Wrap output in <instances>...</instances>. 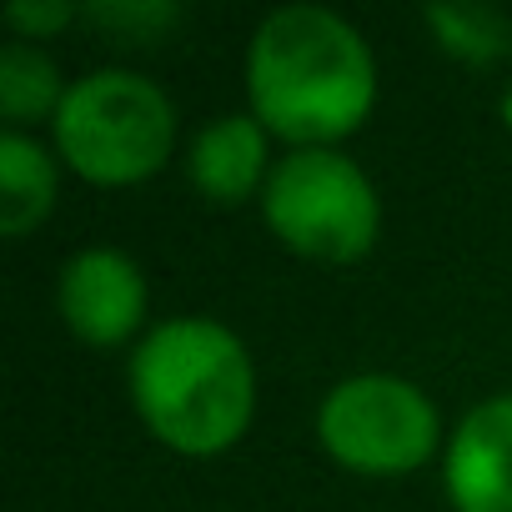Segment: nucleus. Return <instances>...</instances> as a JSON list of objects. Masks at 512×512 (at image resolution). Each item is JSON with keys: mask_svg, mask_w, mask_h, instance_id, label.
<instances>
[{"mask_svg": "<svg viewBox=\"0 0 512 512\" xmlns=\"http://www.w3.org/2000/svg\"><path fill=\"white\" fill-rule=\"evenodd\" d=\"M251 116L297 146L357 131L377 101V61L352 21L327 6H282L246 46Z\"/></svg>", "mask_w": 512, "mask_h": 512, "instance_id": "nucleus-1", "label": "nucleus"}, {"mask_svg": "<svg viewBox=\"0 0 512 512\" xmlns=\"http://www.w3.org/2000/svg\"><path fill=\"white\" fill-rule=\"evenodd\" d=\"M141 422L186 457L231 447L256 407V377L241 337L216 317L156 322L126 362Z\"/></svg>", "mask_w": 512, "mask_h": 512, "instance_id": "nucleus-2", "label": "nucleus"}, {"mask_svg": "<svg viewBox=\"0 0 512 512\" xmlns=\"http://www.w3.org/2000/svg\"><path fill=\"white\" fill-rule=\"evenodd\" d=\"M176 141V111L166 91L136 71L106 66L66 86L56 111V146L61 156L101 186L151 176Z\"/></svg>", "mask_w": 512, "mask_h": 512, "instance_id": "nucleus-3", "label": "nucleus"}, {"mask_svg": "<svg viewBox=\"0 0 512 512\" xmlns=\"http://www.w3.org/2000/svg\"><path fill=\"white\" fill-rule=\"evenodd\" d=\"M267 226L302 256L317 262H357L377 241V186L367 171L332 151V146H297L292 156L272 161L262 186Z\"/></svg>", "mask_w": 512, "mask_h": 512, "instance_id": "nucleus-4", "label": "nucleus"}, {"mask_svg": "<svg viewBox=\"0 0 512 512\" xmlns=\"http://www.w3.org/2000/svg\"><path fill=\"white\" fill-rule=\"evenodd\" d=\"M317 437L342 467L392 477V472L422 467L437 452L442 427L422 387L392 372H362V377L337 382L322 397Z\"/></svg>", "mask_w": 512, "mask_h": 512, "instance_id": "nucleus-5", "label": "nucleus"}, {"mask_svg": "<svg viewBox=\"0 0 512 512\" xmlns=\"http://www.w3.org/2000/svg\"><path fill=\"white\" fill-rule=\"evenodd\" d=\"M56 302L66 327L91 342V347H116L121 337H131L146 317V277L116 246H86L71 251L61 282H56Z\"/></svg>", "mask_w": 512, "mask_h": 512, "instance_id": "nucleus-6", "label": "nucleus"}, {"mask_svg": "<svg viewBox=\"0 0 512 512\" xmlns=\"http://www.w3.org/2000/svg\"><path fill=\"white\" fill-rule=\"evenodd\" d=\"M442 482L457 512H512V392L477 402L457 422Z\"/></svg>", "mask_w": 512, "mask_h": 512, "instance_id": "nucleus-7", "label": "nucleus"}, {"mask_svg": "<svg viewBox=\"0 0 512 512\" xmlns=\"http://www.w3.org/2000/svg\"><path fill=\"white\" fill-rule=\"evenodd\" d=\"M186 171H191L196 191L221 201V206L251 196L272 176V166H267V126L256 116H216L211 126L196 131V141L186 151Z\"/></svg>", "mask_w": 512, "mask_h": 512, "instance_id": "nucleus-8", "label": "nucleus"}, {"mask_svg": "<svg viewBox=\"0 0 512 512\" xmlns=\"http://www.w3.org/2000/svg\"><path fill=\"white\" fill-rule=\"evenodd\" d=\"M51 206H56V161H51V151L26 131H6L0 136V231L26 236L31 226L46 221Z\"/></svg>", "mask_w": 512, "mask_h": 512, "instance_id": "nucleus-9", "label": "nucleus"}, {"mask_svg": "<svg viewBox=\"0 0 512 512\" xmlns=\"http://www.w3.org/2000/svg\"><path fill=\"white\" fill-rule=\"evenodd\" d=\"M61 101H66V86L46 51H36L31 41H11L0 51V116L11 121V131L41 116L56 121Z\"/></svg>", "mask_w": 512, "mask_h": 512, "instance_id": "nucleus-10", "label": "nucleus"}, {"mask_svg": "<svg viewBox=\"0 0 512 512\" xmlns=\"http://www.w3.org/2000/svg\"><path fill=\"white\" fill-rule=\"evenodd\" d=\"M427 21L437 26V36L452 51H462L472 61H492L507 51V21L487 6H432Z\"/></svg>", "mask_w": 512, "mask_h": 512, "instance_id": "nucleus-11", "label": "nucleus"}, {"mask_svg": "<svg viewBox=\"0 0 512 512\" xmlns=\"http://www.w3.org/2000/svg\"><path fill=\"white\" fill-rule=\"evenodd\" d=\"M71 16H76V6H66V0H41V6H31V0H11V6H6V21L16 31H31V36L61 31Z\"/></svg>", "mask_w": 512, "mask_h": 512, "instance_id": "nucleus-12", "label": "nucleus"}, {"mask_svg": "<svg viewBox=\"0 0 512 512\" xmlns=\"http://www.w3.org/2000/svg\"><path fill=\"white\" fill-rule=\"evenodd\" d=\"M91 16L106 26H121V31H141V26L176 21V6H111V0H101V6H91Z\"/></svg>", "mask_w": 512, "mask_h": 512, "instance_id": "nucleus-13", "label": "nucleus"}, {"mask_svg": "<svg viewBox=\"0 0 512 512\" xmlns=\"http://www.w3.org/2000/svg\"><path fill=\"white\" fill-rule=\"evenodd\" d=\"M502 111H507V121H512V86H507V96H502Z\"/></svg>", "mask_w": 512, "mask_h": 512, "instance_id": "nucleus-14", "label": "nucleus"}]
</instances>
